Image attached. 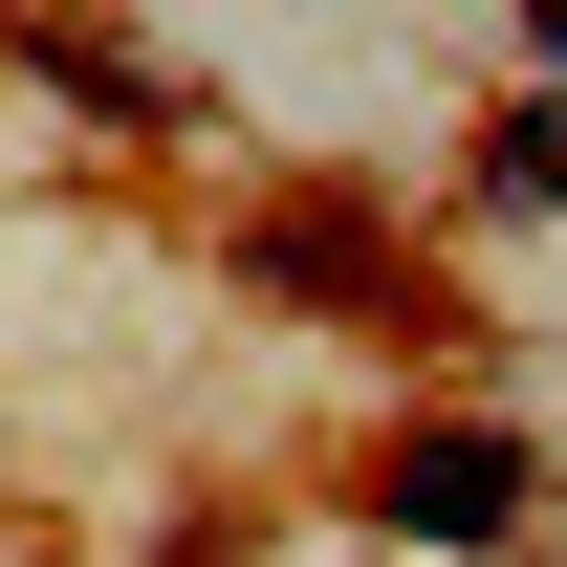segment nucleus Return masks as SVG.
Instances as JSON below:
<instances>
[{"mask_svg":"<svg viewBox=\"0 0 567 567\" xmlns=\"http://www.w3.org/2000/svg\"><path fill=\"white\" fill-rule=\"evenodd\" d=\"M393 524H415V546H502V502H524V436H393Z\"/></svg>","mask_w":567,"mask_h":567,"instance_id":"nucleus-1","label":"nucleus"}]
</instances>
